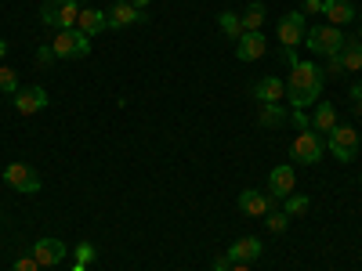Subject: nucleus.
Returning <instances> with one entry per match:
<instances>
[{"label":"nucleus","instance_id":"1","mask_svg":"<svg viewBox=\"0 0 362 271\" xmlns=\"http://www.w3.org/2000/svg\"><path fill=\"white\" fill-rule=\"evenodd\" d=\"M322 66L319 62H297L290 69V80H286V98H290V109H308L319 102L322 95Z\"/></svg>","mask_w":362,"mask_h":271},{"label":"nucleus","instance_id":"2","mask_svg":"<svg viewBox=\"0 0 362 271\" xmlns=\"http://www.w3.org/2000/svg\"><path fill=\"white\" fill-rule=\"evenodd\" d=\"M305 44H308V51H315V54L329 58V54H341V51H344L348 37H344V29L319 22V25H312L308 33H305Z\"/></svg>","mask_w":362,"mask_h":271},{"label":"nucleus","instance_id":"3","mask_svg":"<svg viewBox=\"0 0 362 271\" xmlns=\"http://www.w3.org/2000/svg\"><path fill=\"white\" fill-rule=\"evenodd\" d=\"M80 8L83 4H76V0H44L40 4V22L51 25V29H76Z\"/></svg>","mask_w":362,"mask_h":271},{"label":"nucleus","instance_id":"4","mask_svg":"<svg viewBox=\"0 0 362 271\" xmlns=\"http://www.w3.org/2000/svg\"><path fill=\"white\" fill-rule=\"evenodd\" d=\"M322 156H326V145H322V134H315V131H300L293 138V145H290V159L293 163L315 167V163H322Z\"/></svg>","mask_w":362,"mask_h":271},{"label":"nucleus","instance_id":"5","mask_svg":"<svg viewBox=\"0 0 362 271\" xmlns=\"http://www.w3.org/2000/svg\"><path fill=\"white\" fill-rule=\"evenodd\" d=\"M326 148H329V156H334V159L351 163V159H355V152H358V134H355V127L337 124L334 131L326 134Z\"/></svg>","mask_w":362,"mask_h":271},{"label":"nucleus","instance_id":"6","mask_svg":"<svg viewBox=\"0 0 362 271\" xmlns=\"http://www.w3.org/2000/svg\"><path fill=\"white\" fill-rule=\"evenodd\" d=\"M54 54L58 58H69V62H76V58H87L90 54V37H83L80 29H58L54 37Z\"/></svg>","mask_w":362,"mask_h":271},{"label":"nucleus","instance_id":"7","mask_svg":"<svg viewBox=\"0 0 362 271\" xmlns=\"http://www.w3.org/2000/svg\"><path fill=\"white\" fill-rule=\"evenodd\" d=\"M4 181H8L15 192H22V195H37L40 185H44L40 174L29 167V163H8V167H4Z\"/></svg>","mask_w":362,"mask_h":271},{"label":"nucleus","instance_id":"8","mask_svg":"<svg viewBox=\"0 0 362 271\" xmlns=\"http://www.w3.org/2000/svg\"><path fill=\"white\" fill-rule=\"evenodd\" d=\"M305 33H308V18L300 15V11H286L279 22H276V37L283 47H297V44H305Z\"/></svg>","mask_w":362,"mask_h":271},{"label":"nucleus","instance_id":"9","mask_svg":"<svg viewBox=\"0 0 362 271\" xmlns=\"http://www.w3.org/2000/svg\"><path fill=\"white\" fill-rule=\"evenodd\" d=\"M15 109L22 116H37L47 109V90L40 83H29V87H18V95H15Z\"/></svg>","mask_w":362,"mask_h":271},{"label":"nucleus","instance_id":"10","mask_svg":"<svg viewBox=\"0 0 362 271\" xmlns=\"http://www.w3.org/2000/svg\"><path fill=\"white\" fill-rule=\"evenodd\" d=\"M105 18H109V29H127V25H141L145 11H138L131 0H116V4L105 11Z\"/></svg>","mask_w":362,"mask_h":271},{"label":"nucleus","instance_id":"11","mask_svg":"<svg viewBox=\"0 0 362 271\" xmlns=\"http://www.w3.org/2000/svg\"><path fill=\"white\" fill-rule=\"evenodd\" d=\"M66 257H69L66 243H58V239H37V246H33V260H37L40 267H58Z\"/></svg>","mask_w":362,"mask_h":271},{"label":"nucleus","instance_id":"12","mask_svg":"<svg viewBox=\"0 0 362 271\" xmlns=\"http://www.w3.org/2000/svg\"><path fill=\"white\" fill-rule=\"evenodd\" d=\"M239 210H243L247 217H264L268 210H276V199H272L268 192L247 188V192H239Z\"/></svg>","mask_w":362,"mask_h":271},{"label":"nucleus","instance_id":"13","mask_svg":"<svg viewBox=\"0 0 362 271\" xmlns=\"http://www.w3.org/2000/svg\"><path fill=\"white\" fill-rule=\"evenodd\" d=\"M261 253H264V246H261V239H257V235L235 239V243L225 250V257H228L232 264H250V260H257Z\"/></svg>","mask_w":362,"mask_h":271},{"label":"nucleus","instance_id":"14","mask_svg":"<svg viewBox=\"0 0 362 271\" xmlns=\"http://www.w3.org/2000/svg\"><path fill=\"white\" fill-rule=\"evenodd\" d=\"M293 188H297L293 167H276V170L268 174V195L272 199H286V195H293Z\"/></svg>","mask_w":362,"mask_h":271},{"label":"nucleus","instance_id":"15","mask_svg":"<svg viewBox=\"0 0 362 271\" xmlns=\"http://www.w3.org/2000/svg\"><path fill=\"white\" fill-rule=\"evenodd\" d=\"M264 51H268L264 33H243V37L235 40V58H239V62H257Z\"/></svg>","mask_w":362,"mask_h":271},{"label":"nucleus","instance_id":"16","mask_svg":"<svg viewBox=\"0 0 362 271\" xmlns=\"http://www.w3.org/2000/svg\"><path fill=\"white\" fill-rule=\"evenodd\" d=\"M254 98L261 105H279V98H286V80H276V76H264L254 83Z\"/></svg>","mask_w":362,"mask_h":271},{"label":"nucleus","instance_id":"17","mask_svg":"<svg viewBox=\"0 0 362 271\" xmlns=\"http://www.w3.org/2000/svg\"><path fill=\"white\" fill-rule=\"evenodd\" d=\"M322 18L341 29V25L355 22V4L351 0H322Z\"/></svg>","mask_w":362,"mask_h":271},{"label":"nucleus","instance_id":"18","mask_svg":"<svg viewBox=\"0 0 362 271\" xmlns=\"http://www.w3.org/2000/svg\"><path fill=\"white\" fill-rule=\"evenodd\" d=\"M308 124H312V131H315V134H322V138H326L329 131L337 127V105H334V102H319V105H315V112L308 116Z\"/></svg>","mask_w":362,"mask_h":271},{"label":"nucleus","instance_id":"19","mask_svg":"<svg viewBox=\"0 0 362 271\" xmlns=\"http://www.w3.org/2000/svg\"><path fill=\"white\" fill-rule=\"evenodd\" d=\"M76 29H80L83 37H98V33H105V29H109V18H105V11H98V8H80Z\"/></svg>","mask_w":362,"mask_h":271},{"label":"nucleus","instance_id":"20","mask_svg":"<svg viewBox=\"0 0 362 271\" xmlns=\"http://www.w3.org/2000/svg\"><path fill=\"white\" fill-rule=\"evenodd\" d=\"M286 119H290V109H283V105H261V112H257V124L261 127H272V131L283 127Z\"/></svg>","mask_w":362,"mask_h":271},{"label":"nucleus","instance_id":"21","mask_svg":"<svg viewBox=\"0 0 362 271\" xmlns=\"http://www.w3.org/2000/svg\"><path fill=\"white\" fill-rule=\"evenodd\" d=\"M218 29H221L228 40H239V37H243V18H239L235 11H221L218 15Z\"/></svg>","mask_w":362,"mask_h":271},{"label":"nucleus","instance_id":"22","mask_svg":"<svg viewBox=\"0 0 362 271\" xmlns=\"http://www.w3.org/2000/svg\"><path fill=\"white\" fill-rule=\"evenodd\" d=\"M341 66H344V73H358V69H362V44H358V40H348V44H344Z\"/></svg>","mask_w":362,"mask_h":271},{"label":"nucleus","instance_id":"23","mask_svg":"<svg viewBox=\"0 0 362 271\" xmlns=\"http://www.w3.org/2000/svg\"><path fill=\"white\" fill-rule=\"evenodd\" d=\"M264 4L261 0H254V4L247 8V15H243V33H261V25H264Z\"/></svg>","mask_w":362,"mask_h":271},{"label":"nucleus","instance_id":"24","mask_svg":"<svg viewBox=\"0 0 362 271\" xmlns=\"http://www.w3.org/2000/svg\"><path fill=\"white\" fill-rule=\"evenodd\" d=\"M308 210H312V199L300 195V192H293V195L283 199V214L286 217H300V214H308Z\"/></svg>","mask_w":362,"mask_h":271},{"label":"nucleus","instance_id":"25","mask_svg":"<svg viewBox=\"0 0 362 271\" xmlns=\"http://www.w3.org/2000/svg\"><path fill=\"white\" fill-rule=\"evenodd\" d=\"M0 95H18V73L15 69H0Z\"/></svg>","mask_w":362,"mask_h":271},{"label":"nucleus","instance_id":"26","mask_svg":"<svg viewBox=\"0 0 362 271\" xmlns=\"http://www.w3.org/2000/svg\"><path fill=\"white\" fill-rule=\"evenodd\" d=\"M264 217H268V231H276V235H283L290 228V217L283 214V210H268Z\"/></svg>","mask_w":362,"mask_h":271},{"label":"nucleus","instance_id":"27","mask_svg":"<svg viewBox=\"0 0 362 271\" xmlns=\"http://www.w3.org/2000/svg\"><path fill=\"white\" fill-rule=\"evenodd\" d=\"M73 257H76V264H95V260H98V250L90 246V243H80V246L73 250Z\"/></svg>","mask_w":362,"mask_h":271},{"label":"nucleus","instance_id":"28","mask_svg":"<svg viewBox=\"0 0 362 271\" xmlns=\"http://www.w3.org/2000/svg\"><path fill=\"white\" fill-rule=\"evenodd\" d=\"M290 124H293L297 131H312V124H308V116H305V109H290Z\"/></svg>","mask_w":362,"mask_h":271},{"label":"nucleus","instance_id":"29","mask_svg":"<svg viewBox=\"0 0 362 271\" xmlns=\"http://www.w3.org/2000/svg\"><path fill=\"white\" fill-rule=\"evenodd\" d=\"M54 58H58V54H54V47H37V66H40V69H47V66L54 62Z\"/></svg>","mask_w":362,"mask_h":271},{"label":"nucleus","instance_id":"30","mask_svg":"<svg viewBox=\"0 0 362 271\" xmlns=\"http://www.w3.org/2000/svg\"><path fill=\"white\" fill-rule=\"evenodd\" d=\"M11 271H40V264H37V260H33V257H18V260H15V267H11Z\"/></svg>","mask_w":362,"mask_h":271},{"label":"nucleus","instance_id":"31","mask_svg":"<svg viewBox=\"0 0 362 271\" xmlns=\"http://www.w3.org/2000/svg\"><path fill=\"white\" fill-rule=\"evenodd\" d=\"M300 15H322V0H305V11H300Z\"/></svg>","mask_w":362,"mask_h":271},{"label":"nucleus","instance_id":"32","mask_svg":"<svg viewBox=\"0 0 362 271\" xmlns=\"http://www.w3.org/2000/svg\"><path fill=\"white\" fill-rule=\"evenodd\" d=\"M326 69H329V73H344V66H341V54H329V58H326Z\"/></svg>","mask_w":362,"mask_h":271},{"label":"nucleus","instance_id":"33","mask_svg":"<svg viewBox=\"0 0 362 271\" xmlns=\"http://www.w3.org/2000/svg\"><path fill=\"white\" fill-rule=\"evenodd\" d=\"M283 58H286V66H290V69H293V66L300 62V58H297V51H293V47H286V51H283Z\"/></svg>","mask_w":362,"mask_h":271},{"label":"nucleus","instance_id":"34","mask_svg":"<svg viewBox=\"0 0 362 271\" xmlns=\"http://www.w3.org/2000/svg\"><path fill=\"white\" fill-rule=\"evenodd\" d=\"M210 267H214V271H228V267H232V260H228V257H218Z\"/></svg>","mask_w":362,"mask_h":271},{"label":"nucleus","instance_id":"35","mask_svg":"<svg viewBox=\"0 0 362 271\" xmlns=\"http://www.w3.org/2000/svg\"><path fill=\"white\" fill-rule=\"evenodd\" d=\"M348 98H351V102H362V83H351V90H348Z\"/></svg>","mask_w":362,"mask_h":271},{"label":"nucleus","instance_id":"36","mask_svg":"<svg viewBox=\"0 0 362 271\" xmlns=\"http://www.w3.org/2000/svg\"><path fill=\"white\" fill-rule=\"evenodd\" d=\"M131 4H134V8H138V11H145V8H148V4H153V0H131Z\"/></svg>","mask_w":362,"mask_h":271},{"label":"nucleus","instance_id":"37","mask_svg":"<svg viewBox=\"0 0 362 271\" xmlns=\"http://www.w3.org/2000/svg\"><path fill=\"white\" fill-rule=\"evenodd\" d=\"M228 271H250V264H232Z\"/></svg>","mask_w":362,"mask_h":271},{"label":"nucleus","instance_id":"38","mask_svg":"<svg viewBox=\"0 0 362 271\" xmlns=\"http://www.w3.org/2000/svg\"><path fill=\"white\" fill-rule=\"evenodd\" d=\"M8 54V40H0V58H4Z\"/></svg>","mask_w":362,"mask_h":271},{"label":"nucleus","instance_id":"39","mask_svg":"<svg viewBox=\"0 0 362 271\" xmlns=\"http://www.w3.org/2000/svg\"><path fill=\"white\" fill-rule=\"evenodd\" d=\"M355 112H358V119H362V102H355Z\"/></svg>","mask_w":362,"mask_h":271},{"label":"nucleus","instance_id":"40","mask_svg":"<svg viewBox=\"0 0 362 271\" xmlns=\"http://www.w3.org/2000/svg\"><path fill=\"white\" fill-rule=\"evenodd\" d=\"M73 271H87V264H76V267H73Z\"/></svg>","mask_w":362,"mask_h":271},{"label":"nucleus","instance_id":"41","mask_svg":"<svg viewBox=\"0 0 362 271\" xmlns=\"http://www.w3.org/2000/svg\"><path fill=\"white\" fill-rule=\"evenodd\" d=\"M358 44H362V25H358Z\"/></svg>","mask_w":362,"mask_h":271},{"label":"nucleus","instance_id":"42","mask_svg":"<svg viewBox=\"0 0 362 271\" xmlns=\"http://www.w3.org/2000/svg\"><path fill=\"white\" fill-rule=\"evenodd\" d=\"M76 4H87V0H76Z\"/></svg>","mask_w":362,"mask_h":271},{"label":"nucleus","instance_id":"43","mask_svg":"<svg viewBox=\"0 0 362 271\" xmlns=\"http://www.w3.org/2000/svg\"><path fill=\"white\" fill-rule=\"evenodd\" d=\"M358 181H362V177H358Z\"/></svg>","mask_w":362,"mask_h":271}]
</instances>
